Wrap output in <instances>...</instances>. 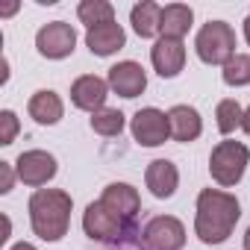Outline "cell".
Returning <instances> with one entry per match:
<instances>
[{"mask_svg": "<svg viewBox=\"0 0 250 250\" xmlns=\"http://www.w3.org/2000/svg\"><path fill=\"white\" fill-rule=\"evenodd\" d=\"M224 83L227 85H247L250 83V56L247 53H235L224 65Z\"/></svg>", "mask_w": 250, "mask_h": 250, "instance_id": "cell-23", "label": "cell"}, {"mask_svg": "<svg viewBox=\"0 0 250 250\" xmlns=\"http://www.w3.org/2000/svg\"><path fill=\"white\" fill-rule=\"evenodd\" d=\"M100 203H103L109 212H115L124 224H130V221L136 218L139 206H142L139 191H136L133 186H127V183H112V186H106V191H103Z\"/></svg>", "mask_w": 250, "mask_h": 250, "instance_id": "cell-13", "label": "cell"}, {"mask_svg": "<svg viewBox=\"0 0 250 250\" xmlns=\"http://www.w3.org/2000/svg\"><path fill=\"white\" fill-rule=\"evenodd\" d=\"M244 39H247V44H250V15L244 18Z\"/></svg>", "mask_w": 250, "mask_h": 250, "instance_id": "cell-27", "label": "cell"}, {"mask_svg": "<svg viewBox=\"0 0 250 250\" xmlns=\"http://www.w3.org/2000/svg\"><path fill=\"white\" fill-rule=\"evenodd\" d=\"M250 162V150L241 142H221L209 156V174L218 186H235L244 177Z\"/></svg>", "mask_w": 250, "mask_h": 250, "instance_id": "cell-4", "label": "cell"}, {"mask_svg": "<svg viewBox=\"0 0 250 250\" xmlns=\"http://www.w3.org/2000/svg\"><path fill=\"white\" fill-rule=\"evenodd\" d=\"M12 183H15L12 165L9 162H0V191H12Z\"/></svg>", "mask_w": 250, "mask_h": 250, "instance_id": "cell-25", "label": "cell"}, {"mask_svg": "<svg viewBox=\"0 0 250 250\" xmlns=\"http://www.w3.org/2000/svg\"><path fill=\"white\" fill-rule=\"evenodd\" d=\"M109 88L121 97H139L147 88V74L139 62H118L109 68Z\"/></svg>", "mask_w": 250, "mask_h": 250, "instance_id": "cell-10", "label": "cell"}, {"mask_svg": "<svg viewBox=\"0 0 250 250\" xmlns=\"http://www.w3.org/2000/svg\"><path fill=\"white\" fill-rule=\"evenodd\" d=\"M124 224L115 212H109L103 203H88L85 206V215H83V229L88 238L94 241H112L118 235H124Z\"/></svg>", "mask_w": 250, "mask_h": 250, "instance_id": "cell-8", "label": "cell"}, {"mask_svg": "<svg viewBox=\"0 0 250 250\" xmlns=\"http://www.w3.org/2000/svg\"><path fill=\"white\" fill-rule=\"evenodd\" d=\"M150 59H153L156 74L171 80V77H177V74L183 71V65H186V44H183L180 39H165V36H162V39L153 44Z\"/></svg>", "mask_w": 250, "mask_h": 250, "instance_id": "cell-12", "label": "cell"}, {"mask_svg": "<svg viewBox=\"0 0 250 250\" xmlns=\"http://www.w3.org/2000/svg\"><path fill=\"white\" fill-rule=\"evenodd\" d=\"M91 130L97 136H106V139L118 136L124 130V112H118V109H100V112H94L91 115Z\"/></svg>", "mask_w": 250, "mask_h": 250, "instance_id": "cell-21", "label": "cell"}, {"mask_svg": "<svg viewBox=\"0 0 250 250\" xmlns=\"http://www.w3.org/2000/svg\"><path fill=\"white\" fill-rule=\"evenodd\" d=\"M12 250H36V247H33V244H27V241H21V244H15Z\"/></svg>", "mask_w": 250, "mask_h": 250, "instance_id": "cell-28", "label": "cell"}, {"mask_svg": "<svg viewBox=\"0 0 250 250\" xmlns=\"http://www.w3.org/2000/svg\"><path fill=\"white\" fill-rule=\"evenodd\" d=\"M244 250H250V229L244 232Z\"/></svg>", "mask_w": 250, "mask_h": 250, "instance_id": "cell-29", "label": "cell"}, {"mask_svg": "<svg viewBox=\"0 0 250 250\" xmlns=\"http://www.w3.org/2000/svg\"><path fill=\"white\" fill-rule=\"evenodd\" d=\"M215 118H218V130L221 133H232V130H238L244 124V112H241L238 100H221Z\"/></svg>", "mask_w": 250, "mask_h": 250, "instance_id": "cell-22", "label": "cell"}, {"mask_svg": "<svg viewBox=\"0 0 250 250\" xmlns=\"http://www.w3.org/2000/svg\"><path fill=\"white\" fill-rule=\"evenodd\" d=\"M142 244H145V250H183L186 227L171 215H159L145 227Z\"/></svg>", "mask_w": 250, "mask_h": 250, "instance_id": "cell-5", "label": "cell"}, {"mask_svg": "<svg viewBox=\"0 0 250 250\" xmlns=\"http://www.w3.org/2000/svg\"><path fill=\"white\" fill-rule=\"evenodd\" d=\"M15 171H18V180L27 183V186H44L47 180L56 177V159L44 150H27L18 156L15 162Z\"/></svg>", "mask_w": 250, "mask_h": 250, "instance_id": "cell-9", "label": "cell"}, {"mask_svg": "<svg viewBox=\"0 0 250 250\" xmlns=\"http://www.w3.org/2000/svg\"><path fill=\"white\" fill-rule=\"evenodd\" d=\"M106 94H109V83L94 77V74H85L80 80H74L71 85V100L77 109H85V112H100L103 103H106Z\"/></svg>", "mask_w": 250, "mask_h": 250, "instance_id": "cell-11", "label": "cell"}, {"mask_svg": "<svg viewBox=\"0 0 250 250\" xmlns=\"http://www.w3.org/2000/svg\"><path fill=\"white\" fill-rule=\"evenodd\" d=\"M30 118L36 121V124H44V127H50V124H59V118H62V112H65V106H62V97L56 94V91H50V88H42V91H36L33 97H30Z\"/></svg>", "mask_w": 250, "mask_h": 250, "instance_id": "cell-17", "label": "cell"}, {"mask_svg": "<svg viewBox=\"0 0 250 250\" xmlns=\"http://www.w3.org/2000/svg\"><path fill=\"white\" fill-rule=\"evenodd\" d=\"M133 30L142 39H153L156 33H162V6L153 3V0H145V3H136L130 12Z\"/></svg>", "mask_w": 250, "mask_h": 250, "instance_id": "cell-18", "label": "cell"}, {"mask_svg": "<svg viewBox=\"0 0 250 250\" xmlns=\"http://www.w3.org/2000/svg\"><path fill=\"white\" fill-rule=\"evenodd\" d=\"M145 180H147V188L153 191V197H171L174 191H177V186H180V171H177V165L174 162H168V159H153L150 165H147V174H145Z\"/></svg>", "mask_w": 250, "mask_h": 250, "instance_id": "cell-15", "label": "cell"}, {"mask_svg": "<svg viewBox=\"0 0 250 250\" xmlns=\"http://www.w3.org/2000/svg\"><path fill=\"white\" fill-rule=\"evenodd\" d=\"M74 44H77V33L65 21H53V24L42 27L39 36H36V47L47 59H65V56H71Z\"/></svg>", "mask_w": 250, "mask_h": 250, "instance_id": "cell-7", "label": "cell"}, {"mask_svg": "<svg viewBox=\"0 0 250 250\" xmlns=\"http://www.w3.org/2000/svg\"><path fill=\"white\" fill-rule=\"evenodd\" d=\"M241 218V206L232 194L218 188H203L197 197V218L194 232L203 244H221L232 235L235 224Z\"/></svg>", "mask_w": 250, "mask_h": 250, "instance_id": "cell-1", "label": "cell"}, {"mask_svg": "<svg viewBox=\"0 0 250 250\" xmlns=\"http://www.w3.org/2000/svg\"><path fill=\"white\" fill-rule=\"evenodd\" d=\"M77 15L88 27H100V24L115 21V9H112V3H106V0H83L77 6Z\"/></svg>", "mask_w": 250, "mask_h": 250, "instance_id": "cell-20", "label": "cell"}, {"mask_svg": "<svg viewBox=\"0 0 250 250\" xmlns=\"http://www.w3.org/2000/svg\"><path fill=\"white\" fill-rule=\"evenodd\" d=\"M171 136V121L165 112L147 106V109H139L136 118H133V139L142 145V147H159L165 145Z\"/></svg>", "mask_w": 250, "mask_h": 250, "instance_id": "cell-6", "label": "cell"}, {"mask_svg": "<svg viewBox=\"0 0 250 250\" xmlns=\"http://www.w3.org/2000/svg\"><path fill=\"white\" fill-rule=\"evenodd\" d=\"M15 136H18V118H15V112L3 109L0 112V145H12Z\"/></svg>", "mask_w": 250, "mask_h": 250, "instance_id": "cell-24", "label": "cell"}, {"mask_svg": "<svg viewBox=\"0 0 250 250\" xmlns=\"http://www.w3.org/2000/svg\"><path fill=\"white\" fill-rule=\"evenodd\" d=\"M191 21H194V12L183 3H171L162 9V36L165 39H180L191 30Z\"/></svg>", "mask_w": 250, "mask_h": 250, "instance_id": "cell-19", "label": "cell"}, {"mask_svg": "<svg viewBox=\"0 0 250 250\" xmlns=\"http://www.w3.org/2000/svg\"><path fill=\"white\" fill-rule=\"evenodd\" d=\"M168 121H171V136L183 145L194 142L203 133V121H200L197 109H191V106H174L168 112Z\"/></svg>", "mask_w": 250, "mask_h": 250, "instance_id": "cell-16", "label": "cell"}, {"mask_svg": "<svg viewBox=\"0 0 250 250\" xmlns=\"http://www.w3.org/2000/svg\"><path fill=\"white\" fill-rule=\"evenodd\" d=\"M71 221V194L59 188H39L30 197V224L39 238L59 241L68 232Z\"/></svg>", "mask_w": 250, "mask_h": 250, "instance_id": "cell-2", "label": "cell"}, {"mask_svg": "<svg viewBox=\"0 0 250 250\" xmlns=\"http://www.w3.org/2000/svg\"><path fill=\"white\" fill-rule=\"evenodd\" d=\"M241 127H244V133H247V136H250V109H247V112H244V124H241Z\"/></svg>", "mask_w": 250, "mask_h": 250, "instance_id": "cell-26", "label": "cell"}, {"mask_svg": "<svg viewBox=\"0 0 250 250\" xmlns=\"http://www.w3.org/2000/svg\"><path fill=\"white\" fill-rule=\"evenodd\" d=\"M127 36H124V27L109 21V24H100V27H88L85 33V44L94 56H112L115 50L124 47Z\"/></svg>", "mask_w": 250, "mask_h": 250, "instance_id": "cell-14", "label": "cell"}, {"mask_svg": "<svg viewBox=\"0 0 250 250\" xmlns=\"http://www.w3.org/2000/svg\"><path fill=\"white\" fill-rule=\"evenodd\" d=\"M194 47H197L200 62H206V65H227L235 56V33L224 21H209L197 33Z\"/></svg>", "mask_w": 250, "mask_h": 250, "instance_id": "cell-3", "label": "cell"}]
</instances>
